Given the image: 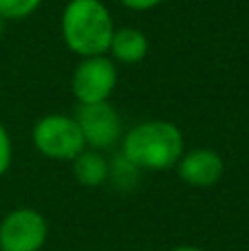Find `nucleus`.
I'll return each mask as SVG.
<instances>
[{"label":"nucleus","instance_id":"1","mask_svg":"<svg viewBox=\"0 0 249 251\" xmlns=\"http://www.w3.org/2000/svg\"><path fill=\"white\" fill-rule=\"evenodd\" d=\"M115 26L101 0H69L62 11V38L75 55H106Z\"/></svg>","mask_w":249,"mask_h":251},{"label":"nucleus","instance_id":"2","mask_svg":"<svg viewBox=\"0 0 249 251\" xmlns=\"http://www.w3.org/2000/svg\"><path fill=\"white\" fill-rule=\"evenodd\" d=\"M122 154L139 170H170L183 154V134L172 122H144L126 132Z\"/></svg>","mask_w":249,"mask_h":251},{"label":"nucleus","instance_id":"3","mask_svg":"<svg viewBox=\"0 0 249 251\" xmlns=\"http://www.w3.org/2000/svg\"><path fill=\"white\" fill-rule=\"evenodd\" d=\"M33 146L40 154L55 161H73L86 148L75 117L47 115L33 126Z\"/></svg>","mask_w":249,"mask_h":251},{"label":"nucleus","instance_id":"4","mask_svg":"<svg viewBox=\"0 0 249 251\" xmlns=\"http://www.w3.org/2000/svg\"><path fill=\"white\" fill-rule=\"evenodd\" d=\"M115 86H117V66L106 55L82 57L71 77V88L77 104L108 101Z\"/></svg>","mask_w":249,"mask_h":251},{"label":"nucleus","instance_id":"5","mask_svg":"<svg viewBox=\"0 0 249 251\" xmlns=\"http://www.w3.org/2000/svg\"><path fill=\"white\" fill-rule=\"evenodd\" d=\"M49 225L40 212L20 207L0 223V251H40L47 243Z\"/></svg>","mask_w":249,"mask_h":251},{"label":"nucleus","instance_id":"6","mask_svg":"<svg viewBox=\"0 0 249 251\" xmlns=\"http://www.w3.org/2000/svg\"><path fill=\"white\" fill-rule=\"evenodd\" d=\"M75 122L82 130L84 143L93 150L110 148L122 137V119L108 101L79 104L75 110Z\"/></svg>","mask_w":249,"mask_h":251},{"label":"nucleus","instance_id":"7","mask_svg":"<svg viewBox=\"0 0 249 251\" xmlns=\"http://www.w3.org/2000/svg\"><path fill=\"white\" fill-rule=\"evenodd\" d=\"M176 165H179L181 181L192 187L216 185L225 172V163L221 159V154L210 150V148H197L188 154H181Z\"/></svg>","mask_w":249,"mask_h":251},{"label":"nucleus","instance_id":"8","mask_svg":"<svg viewBox=\"0 0 249 251\" xmlns=\"http://www.w3.org/2000/svg\"><path fill=\"white\" fill-rule=\"evenodd\" d=\"M108 51L117 62L137 64V62H141L146 57V53H148V38H146L144 31L135 29V26L117 29L113 33Z\"/></svg>","mask_w":249,"mask_h":251},{"label":"nucleus","instance_id":"9","mask_svg":"<svg viewBox=\"0 0 249 251\" xmlns=\"http://www.w3.org/2000/svg\"><path fill=\"white\" fill-rule=\"evenodd\" d=\"M73 174L79 185L84 187H100L110 176V165L106 156L97 150H86L84 148L73 159Z\"/></svg>","mask_w":249,"mask_h":251},{"label":"nucleus","instance_id":"10","mask_svg":"<svg viewBox=\"0 0 249 251\" xmlns=\"http://www.w3.org/2000/svg\"><path fill=\"white\" fill-rule=\"evenodd\" d=\"M40 4L42 0H0V20H25Z\"/></svg>","mask_w":249,"mask_h":251},{"label":"nucleus","instance_id":"11","mask_svg":"<svg viewBox=\"0 0 249 251\" xmlns=\"http://www.w3.org/2000/svg\"><path fill=\"white\" fill-rule=\"evenodd\" d=\"M11 139H9V132L4 130V126L0 124V176H2L4 172L9 170V165H11Z\"/></svg>","mask_w":249,"mask_h":251},{"label":"nucleus","instance_id":"12","mask_svg":"<svg viewBox=\"0 0 249 251\" xmlns=\"http://www.w3.org/2000/svg\"><path fill=\"white\" fill-rule=\"evenodd\" d=\"M124 7L132 9V11H150V9L159 7L163 0H119Z\"/></svg>","mask_w":249,"mask_h":251},{"label":"nucleus","instance_id":"13","mask_svg":"<svg viewBox=\"0 0 249 251\" xmlns=\"http://www.w3.org/2000/svg\"><path fill=\"white\" fill-rule=\"evenodd\" d=\"M170 251H205V249H199V247H192V245H181V247H174Z\"/></svg>","mask_w":249,"mask_h":251}]
</instances>
